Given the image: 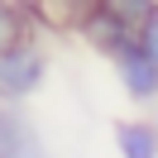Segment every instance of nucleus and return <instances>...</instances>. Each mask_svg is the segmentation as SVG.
Segmentation results:
<instances>
[{
  "instance_id": "obj_8",
  "label": "nucleus",
  "mask_w": 158,
  "mask_h": 158,
  "mask_svg": "<svg viewBox=\"0 0 158 158\" xmlns=\"http://www.w3.org/2000/svg\"><path fill=\"white\" fill-rule=\"evenodd\" d=\"M101 10H110L115 19H125L129 29H139L148 15H158V0H101Z\"/></svg>"
},
{
  "instance_id": "obj_5",
  "label": "nucleus",
  "mask_w": 158,
  "mask_h": 158,
  "mask_svg": "<svg viewBox=\"0 0 158 158\" xmlns=\"http://www.w3.org/2000/svg\"><path fill=\"white\" fill-rule=\"evenodd\" d=\"M101 0H34V24L39 29H53V34H77V24L96 10Z\"/></svg>"
},
{
  "instance_id": "obj_9",
  "label": "nucleus",
  "mask_w": 158,
  "mask_h": 158,
  "mask_svg": "<svg viewBox=\"0 0 158 158\" xmlns=\"http://www.w3.org/2000/svg\"><path fill=\"white\" fill-rule=\"evenodd\" d=\"M134 43L148 53V58H153V67H158V15H148V19L134 29Z\"/></svg>"
},
{
  "instance_id": "obj_6",
  "label": "nucleus",
  "mask_w": 158,
  "mask_h": 158,
  "mask_svg": "<svg viewBox=\"0 0 158 158\" xmlns=\"http://www.w3.org/2000/svg\"><path fill=\"white\" fill-rule=\"evenodd\" d=\"M120 158H158V125L153 120H115L110 125Z\"/></svg>"
},
{
  "instance_id": "obj_3",
  "label": "nucleus",
  "mask_w": 158,
  "mask_h": 158,
  "mask_svg": "<svg viewBox=\"0 0 158 158\" xmlns=\"http://www.w3.org/2000/svg\"><path fill=\"white\" fill-rule=\"evenodd\" d=\"M110 67L129 101H158V67L139 43H125L120 53H110Z\"/></svg>"
},
{
  "instance_id": "obj_2",
  "label": "nucleus",
  "mask_w": 158,
  "mask_h": 158,
  "mask_svg": "<svg viewBox=\"0 0 158 158\" xmlns=\"http://www.w3.org/2000/svg\"><path fill=\"white\" fill-rule=\"evenodd\" d=\"M0 158H48V144L19 101H0Z\"/></svg>"
},
{
  "instance_id": "obj_10",
  "label": "nucleus",
  "mask_w": 158,
  "mask_h": 158,
  "mask_svg": "<svg viewBox=\"0 0 158 158\" xmlns=\"http://www.w3.org/2000/svg\"><path fill=\"white\" fill-rule=\"evenodd\" d=\"M19 5H29V10H34V0H19Z\"/></svg>"
},
{
  "instance_id": "obj_4",
  "label": "nucleus",
  "mask_w": 158,
  "mask_h": 158,
  "mask_svg": "<svg viewBox=\"0 0 158 158\" xmlns=\"http://www.w3.org/2000/svg\"><path fill=\"white\" fill-rule=\"evenodd\" d=\"M77 39L86 43L91 53H101V58H110V53H120L125 43H134V29H129L125 19H115L110 10H101V5H96V10H91L86 19L77 24Z\"/></svg>"
},
{
  "instance_id": "obj_7",
  "label": "nucleus",
  "mask_w": 158,
  "mask_h": 158,
  "mask_svg": "<svg viewBox=\"0 0 158 158\" xmlns=\"http://www.w3.org/2000/svg\"><path fill=\"white\" fill-rule=\"evenodd\" d=\"M34 15H29V5H19V0H0V48H10V43H19V39H34Z\"/></svg>"
},
{
  "instance_id": "obj_1",
  "label": "nucleus",
  "mask_w": 158,
  "mask_h": 158,
  "mask_svg": "<svg viewBox=\"0 0 158 158\" xmlns=\"http://www.w3.org/2000/svg\"><path fill=\"white\" fill-rule=\"evenodd\" d=\"M48 81V48L39 39H19L0 48V101H29Z\"/></svg>"
}]
</instances>
